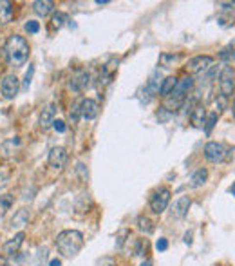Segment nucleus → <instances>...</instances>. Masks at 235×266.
I'll return each mask as SVG.
<instances>
[{
  "mask_svg": "<svg viewBox=\"0 0 235 266\" xmlns=\"http://www.w3.org/2000/svg\"><path fill=\"white\" fill-rule=\"evenodd\" d=\"M69 118H70V121H72V123H76L78 120L82 118V114H80V103H74V105H70Z\"/></svg>",
  "mask_w": 235,
  "mask_h": 266,
  "instance_id": "obj_27",
  "label": "nucleus"
},
{
  "mask_svg": "<svg viewBox=\"0 0 235 266\" xmlns=\"http://www.w3.org/2000/svg\"><path fill=\"white\" fill-rule=\"evenodd\" d=\"M138 228H140L143 234L150 236V234L154 232V223L147 218V216H141V218L138 219Z\"/></svg>",
  "mask_w": 235,
  "mask_h": 266,
  "instance_id": "obj_22",
  "label": "nucleus"
},
{
  "mask_svg": "<svg viewBox=\"0 0 235 266\" xmlns=\"http://www.w3.org/2000/svg\"><path fill=\"white\" fill-rule=\"evenodd\" d=\"M190 121H192V125H194V127H197V129H203V127H205V121H206L205 107L195 105L194 109H192V113H190Z\"/></svg>",
  "mask_w": 235,
  "mask_h": 266,
  "instance_id": "obj_15",
  "label": "nucleus"
},
{
  "mask_svg": "<svg viewBox=\"0 0 235 266\" xmlns=\"http://www.w3.org/2000/svg\"><path fill=\"white\" fill-rule=\"evenodd\" d=\"M33 74H35V65L29 64V69H27V73H25V76H24V89L29 87V83H31V78H33Z\"/></svg>",
  "mask_w": 235,
  "mask_h": 266,
  "instance_id": "obj_30",
  "label": "nucleus"
},
{
  "mask_svg": "<svg viewBox=\"0 0 235 266\" xmlns=\"http://www.w3.org/2000/svg\"><path fill=\"white\" fill-rule=\"evenodd\" d=\"M217 118H219L217 111H215V113H210V114H208V116H206L205 127H203V129L206 130V134H210V132H212V129H213V127H215V123H217Z\"/></svg>",
  "mask_w": 235,
  "mask_h": 266,
  "instance_id": "obj_25",
  "label": "nucleus"
},
{
  "mask_svg": "<svg viewBox=\"0 0 235 266\" xmlns=\"http://www.w3.org/2000/svg\"><path fill=\"white\" fill-rule=\"evenodd\" d=\"M168 203H170V189H166V187L158 189L150 197V208L156 214H163L168 207Z\"/></svg>",
  "mask_w": 235,
  "mask_h": 266,
  "instance_id": "obj_4",
  "label": "nucleus"
},
{
  "mask_svg": "<svg viewBox=\"0 0 235 266\" xmlns=\"http://www.w3.org/2000/svg\"><path fill=\"white\" fill-rule=\"evenodd\" d=\"M0 91H2V95H4L6 100L17 98L18 91H20V80L15 74H6L2 78V82H0Z\"/></svg>",
  "mask_w": 235,
  "mask_h": 266,
  "instance_id": "obj_8",
  "label": "nucleus"
},
{
  "mask_svg": "<svg viewBox=\"0 0 235 266\" xmlns=\"http://www.w3.org/2000/svg\"><path fill=\"white\" fill-rule=\"evenodd\" d=\"M177 85V78L176 76H166L161 82V87H159V96H163V98H168L172 95V91L176 89Z\"/></svg>",
  "mask_w": 235,
  "mask_h": 266,
  "instance_id": "obj_19",
  "label": "nucleus"
},
{
  "mask_svg": "<svg viewBox=\"0 0 235 266\" xmlns=\"http://www.w3.org/2000/svg\"><path fill=\"white\" fill-rule=\"evenodd\" d=\"M219 6L223 7V9H232V7L235 6V2H221Z\"/></svg>",
  "mask_w": 235,
  "mask_h": 266,
  "instance_id": "obj_37",
  "label": "nucleus"
},
{
  "mask_svg": "<svg viewBox=\"0 0 235 266\" xmlns=\"http://www.w3.org/2000/svg\"><path fill=\"white\" fill-rule=\"evenodd\" d=\"M161 74H159L158 71L156 73H152V76H150V80H148V83H147V93L150 96H154V95H159V87H161Z\"/></svg>",
  "mask_w": 235,
  "mask_h": 266,
  "instance_id": "obj_21",
  "label": "nucleus"
},
{
  "mask_svg": "<svg viewBox=\"0 0 235 266\" xmlns=\"http://www.w3.org/2000/svg\"><path fill=\"white\" fill-rule=\"evenodd\" d=\"M100 113V105L98 101L93 100V98H85V100L80 101V114H82L83 120H94Z\"/></svg>",
  "mask_w": 235,
  "mask_h": 266,
  "instance_id": "obj_11",
  "label": "nucleus"
},
{
  "mask_svg": "<svg viewBox=\"0 0 235 266\" xmlns=\"http://www.w3.org/2000/svg\"><path fill=\"white\" fill-rule=\"evenodd\" d=\"M53 127L56 132H65V130H67V125H65V121H62V120H54Z\"/></svg>",
  "mask_w": 235,
  "mask_h": 266,
  "instance_id": "obj_33",
  "label": "nucleus"
},
{
  "mask_svg": "<svg viewBox=\"0 0 235 266\" xmlns=\"http://www.w3.org/2000/svg\"><path fill=\"white\" fill-rule=\"evenodd\" d=\"M0 266H7V259L4 255H0Z\"/></svg>",
  "mask_w": 235,
  "mask_h": 266,
  "instance_id": "obj_39",
  "label": "nucleus"
},
{
  "mask_svg": "<svg viewBox=\"0 0 235 266\" xmlns=\"http://www.w3.org/2000/svg\"><path fill=\"white\" fill-rule=\"evenodd\" d=\"M192 87H194V78L192 76H185V78H181V80H177L176 89L172 91V95L166 98V101H164V109H168V111H177V109L185 103L188 91Z\"/></svg>",
  "mask_w": 235,
  "mask_h": 266,
  "instance_id": "obj_3",
  "label": "nucleus"
},
{
  "mask_svg": "<svg viewBox=\"0 0 235 266\" xmlns=\"http://www.w3.org/2000/svg\"><path fill=\"white\" fill-rule=\"evenodd\" d=\"M24 239H25V234H24V232H18V234H15L11 239H7V241L4 242V254H7V255L18 254L24 244Z\"/></svg>",
  "mask_w": 235,
  "mask_h": 266,
  "instance_id": "obj_13",
  "label": "nucleus"
},
{
  "mask_svg": "<svg viewBox=\"0 0 235 266\" xmlns=\"http://www.w3.org/2000/svg\"><path fill=\"white\" fill-rule=\"evenodd\" d=\"M25 31H27L29 35H36V33L40 31V24H38V22H35V20H29V22L25 24Z\"/></svg>",
  "mask_w": 235,
  "mask_h": 266,
  "instance_id": "obj_29",
  "label": "nucleus"
},
{
  "mask_svg": "<svg viewBox=\"0 0 235 266\" xmlns=\"http://www.w3.org/2000/svg\"><path fill=\"white\" fill-rule=\"evenodd\" d=\"M230 192H232V195H235V183H232V187H230Z\"/></svg>",
  "mask_w": 235,
  "mask_h": 266,
  "instance_id": "obj_42",
  "label": "nucleus"
},
{
  "mask_svg": "<svg viewBox=\"0 0 235 266\" xmlns=\"http://www.w3.org/2000/svg\"><path fill=\"white\" fill-rule=\"evenodd\" d=\"M29 223V210L27 208H20L15 218L11 219V226L13 228H24V226Z\"/></svg>",
  "mask_w": 235,
  "mask_h": 266,
  "instance_id": "obj_18",
  "label": "nucleus"
},
{
  "mask_svg": "<svg viewBox=\"0 0 235 266\" xmlns=\"http://www.w3.org/2000/svg\"><path fill=\"white\" fill-rule=\"evenodd\" d=\"M7 179H9V174L6 170H0V189H4L7 185Z\"/></svg>",
  "mask_w": 235,
  "mask_h": 266,
  "instance_id": "obj_36",
  "label": "nucleus"
},
{
  "mask_svg": "<svg viewBox=\"0 0 235 266\" xmlns=\"http://www.w3.org/2000/svg\"><path fill=\"white\" fill-rule=\"evenodd\" d=\"M150 265H152V263H150V261H147V263H143L141 266H150Z\"/></svg>",
  "mask_w": 235,
  "mask_h": 266,
  "instance_id": "obj_43",
  "label": "nucleus"
},
{
  "mask_svg": "<svg viewBox=\"0 0 235 266\" xmlns=\"http://www.w3.org/2000/svg\"><path fill=\"white\" fill-rule=\"evenodd\" d=\"M206 181H208V170H206V169H197V170L192 174V177H190V187H192V189H199Z\"/></svg>",
  "mask_w": 235,
  "mask_h": 266,
  "instance_id": "obj_17",
  "label": "nucleus"
},
{
  "mask_svg": "<svg viewBox=\"0 0 235 266\" xmlns=\"http://www.w3.org/2000/svg\"><path fill=\"white\" fill-rule=\"evenodd\" d=\"M56 248L65 259H72L83 248V234L78 230H64L56 237Z\"/></svg>",
  "mask_w": 235,
  "mask_h": 266,
  "instance_id": "obj_2",
  "label": "nucleus"
},
{
  "mask_svg": "<svg viewBox=\"0 0 235 266\" xmlns=\"http://www.w3.org/2000/svg\"><path fill=\"white\" fill-rule=\"evenodd\" d=\"M232 113H234V116H235V101H234V105H232Z\"/></svg>",
  "mask_w": 235,
  "mask_h": 266,
  "instance_id": "obj_44",
  "label": "nucleus"
},
{
  "mask_svg": "<svg viewBox=\"0 0 235 266\" xmlns=\"http://www.w3.org/2000/svg\"><path fill=\"white\" fill-rule=\"evenodd\" d=\"M33 11L38 15V17H47L54 11V2L51 0H36L33 2Z\"/></svg>",
  "mask_w": 235,
  "mask_h": 266,
  "instance_id": "obj_16",
  "label": "nucleus"
},
{
  "mask_svg": "<svg viewBox=\"0 0 235 266\" xmlns=\"http://www.w3.org/2000/svg\"><path fill=\"white\" fill-rule=\"evenodd\" d=\"M98 6H103V4H109V0H96Z\"/></svg>",
  "mask_w": 235,
  "mask_h": 266,
  "instance_id": "obj_41",
  "label": "nucleus"
},
{
  "mask_svg": "<svg viewBox=\"0 0 235 266\" xmlns=\"http://www.w3.org/2000/svg\"><path fill=\"white\" fill-rule=\"evenodd\" d=\"M212 64H213V56H210V54H199V56H194V58L188 60L187 71L190 74H199V73L203 74L205 71L210 69Z\"/></svg>",
  "mask_w": 235,
  "mask_h": 266,
  "instance_id": "obj_6",
  "label": "nucleus"
},
{
  "mask_svg": "<svg viewBox=\"0 0 235 266\" xmlns=\"http://www.w3.org/2000/svg\"><path fill=\"white\" fill-rule=\"evenodd\" d=\"M219 89H221V96L230 98L235 91V82H234V69L230 65H224L221 74H219Z\"/></svg>",
  "mask_w": 235,
  "mask_h": 266,
  "instance_id": "obj_5",
  "label": "nucleus"
},
{
  "mask_svg": "<svg viewBox=\"0 0 235 266\" xmlns=\"http://www.w3.org/2000/svg\"><path fill=\"white\" fill-rule=\"evenodd\" d=\"M130 232L127 230V228H125V230H121L119 232V234H118V241H116V246L118 248H123V242H125V237L129 236Z\"/></svg>",
  "mask_w": 235,
  "mask_h": 266,
  "instance_id": "obj_32",
  "label": "nucleus"
},
{
  "mask_svg": "<svg viewBox=\"0 0 235 266\" xmlns=\"http://www.w3.org/2000/svg\"><path fill=\"white\" fill-rule=\"evenodd\" d=\"M6 58L13 67H22L29 58V44L24 36L11 35L6 42Z\"/></svg>",
  "mask_w": 235,
  "mask_h": 266,
  "instance_id": "obj_1",
  "label": "nucleus"
},
{
  "mask_svg": "<svg viewBox=\"0 0 235 266\" xmlns=\"http://www.w3.org/2000/svg\"><path fill=\"white\" fill-rule=\"evenodd\" d=\"M11 207H13V195L11 194L0 195V218H4Z\"/></svg>",
  "mask_w": 235,
  "mask_h": 266,
  "instance_id": "obj_24",
  "label": "nucleus"
},
{
  "mask_svg": "<svg viewBox=\"0 0 235 266\" xmlns=\"http://www.w3.org/2000/svg\"><path fill=\"white\" fill-rule=\"evenodd\" d=\"M205 158L210 163H221V161L228 156V150H226V147H224L223 143L219 142H208L205 145Z\"/></svg>",
  "mask_w": 235,
  "mask_h": 266,
  "instance_id": "obj_7",
  "label": "nucleus"
},
{
  "mask_svg": "<svg viewBox=\"0 0 235 266\" xmlns=\"http://www.w3.org/2000/svg\"><path fill=\"white\" fill-rule=\"evenodd\" d=\"M234 53H235V38L230 42V44L223 49V51H221V54H219V56H221V58H230V56H232Z\"/></svg>",
  "mask_w": 235,
  "mask_h": 266,
  "instance_id": "obj_28",
  "label": "nucleus"
},
{
  "mask_svg": "<svg viewBox=\"0 0 235 266\" xmlns=\"http://www.w3.org/2000/svg\"><path fill=\"white\" fill-rule=\"evenodd\" d=\"M49 167H53L56 170H62L67 163V150L64 147H53L51 148V152H49Z\"/></svg>",
  "mask_w": 235,
  "mask_h": 266,
  "instance_id": "obj_9",
  "label": "nucleus"
},
{
  "mask_svg": "<svg viewBox=\"0 0 235 266\" xmlns=\"http://www.w3.org/2000/svg\"><path fill=\"white\" fill-rule=\"evenodd\" d=\"M15 9L11 2H0V24H9L13 20Z\"/></svg>",
  "mask_w": 235,
  "mask_h": 266,
  "instance_id": "obj_20",
  "label": "nucleus"
},
{
  "mask_svg": "<svg viewBox=\"0 0 235 266\" xmlns=\"http://www.w3.org/2000/svg\"><path fill=\"white\" fill-rule=\"evenodd\" d=\"M190 205H192V199L188 197V195H181L177 201H174V205H172V210H170V216L174 219H181L185 218L188 214V208H190Z\"/></svg>",
  "mask_w": 235,
  "mask_h": 266,
  "instance_id": "obj_12",
  "label": "nucleus"
},
{
  "mask_svg": "<svg viewBox=\"0 0 235 266\" xmlns=\"http://www.w3.org/2000/svg\"><path fill=\"white\" fill-rule=\"evenodd\" d=\"M96 266H118L114 257H101V259L96 261Z\"/></svg>",
  "mask_w": 235,
  "mask_h": 266,
  "instance_id": "obj_31",
  "label": "nucleus"
},
{
  "mask_svg": "<svg viewBox=\"0 0 235 266\" xmlns=\"http://www.w3.org/2000/svg\"><path fill=\"white\" fill-rule=\"evenodd\" d=\"M181 56L179 54H168V53H161L159 54V64L163 65V67H172V65L179 62Z\"/></svg>",
  "mask_w": 235,
  "mask_h": 266,
  "instance_id": "obj_23",
  "label": "nucleus"
},
{
  "mask_svg": "<svg viewBox=\"0 0 235 266\" xmlns=\"http://www.w3.org/2000/svg\"><path fill=\"white\" fill-rule=\"evenodd\" d=\"M226 100H228V98H224V96H219L217 100H215V107L219 109V113L226 109Z\"/></svg>",
  "mask_w": 235,
  "mask_h": 266,
  "instance_id": "obj_35",
  "label": "nucleus"
},
{
  "mask_svg": "<svg viewBox=\"0 0 235 266\" xmlns=\"http://www.w3.org/2000/svg\"><path fill=\"white\" fill-rule=\"evenodd\" d=\"M156 248H158L159 252H164V250L168 248V241H166L164 237H161V239H158V242H156Z\"/></svg>",
  "mask_w": 235,
  "mask_h": 266,
  "instance_id": "obj_34",
  "label": "nucleus"
},
{
  "mask_svg": "<svg viewBox=\"0 0 235 266\" xmlns=\"http://www.w3.org/2000/svg\"><path fill=\"white\" fill-rule=\"evenodd\" d=\"M230 60H235V53H234V54H232V56H230Z\"/></svg>",
  "mask_w": 235,
  "mask_h": 266,
  "instance_id": "obj_45",
  "label": "nucleus"
},
{
  "mask_svg": "<svg viewBox=\"0 0 235 266\" xmlns=\"http://www.w3.org/2000/svg\"><path fill=\"white\" fill-rule=\"evenodd\" d=\"M190 237H192V234H187V236H185V242H188V244H190V242H192V239H190Z\"/></svg>",
  "mask_w": 235,
  "mask_h": 266,
  "instance_id": "obj_40",
  "label": "nucleus"
},
{
  "mask_svg": "<svg viewBox=\"0 0 235 266\" xmlns=\"http://www.w3.org/2000/svg\"><path fill=\"white\" fill-rule=\"evenodd\" d=\"M49 266H62V263H60V259H53L49 263Z\"/></svg>",
  "mask_w": 235,
  "mask_h": 266,
  "instance_id": "obj_38",
  "label": "nucleus"
},
{
  "mask_svg": "<svg viewBox=\"0 0 235 266\" xmlns=\"http://www.w3.org/2000/svg\"><path fill=\"white\" fill-rule=\"evenodd\" d=\"M54 114H56V105L54 103H49V105H46L42 109L40 120H38L42 129H49L54 123Z\"/></svg>",
  "mask_w": 235,
  "mask_h": 266,
  "instance_id": "obj_14",
  "label": "nucleus"
},
{
  "mask_svg": "<svg viewBox=\"0 0 235 266\" xmlns=\"http://www.w3.org/2000/svg\"><path fill=\"white\" fill-rule=\"evenodd\" d=\"M69 87L74 91V93H82V91H87L91 87V73L87 71H78L74 76L70 78Z\"/></svg>",
  "mask_w": 235,
  "mask_h": 266,
  "instance_id": "obj_10",
  "label": "nucleus"
},
{
  "mask_svg": "<svg viewBox=\"0 0 235 266\" xmlns=\"http://www.w3.org/2000/svg\"><path fill=\"white\" fill-rule=\"evenodd\" d=\"M65 20H67V17H65L64 13L56 11V13H53V20H51V22H53L54 27H62V25L65 24Z\"/></svg>",
  "mask_w": 235,
  "mask_h": 266,
  "instance_id": "obj_26",
  "label": "nucleus"
}]
</instances>
